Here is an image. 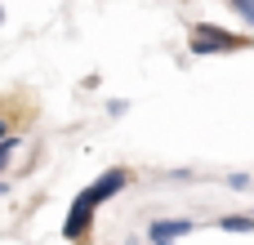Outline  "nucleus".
<instances>
[{
    "label": "nucleus",
    "mask_w": 254,
    "mask_h": 245,
    "mask_svg": "<svg viewBox=\"0 0 254 245\" xmlns=\"http://www.w3.org/2000/svg\"><path fill=\"white\" fill-rule=\"evenodd\" d=\"M254 36L246 31H232V27H219V22H192L188 31V49L196 58H214V54H237V49H250Z\"/></svg>",
    "instance_id": "f257e3e1"
},
{
    "label": "nucleus",
    "mask_w": 254,
    "mask_h": 245,
    "mask_svg": "<svg viewBox=\"0 0 254 245\" xmlns=\"http://www.w3.org/2000/svg\"><path fill=\"white\" fill-rule=\"evenodd\" d=\"M94 214H98V205L85 196V192H76V201L67 205V219H63V237L76 245L89 241V228H94Z\"/></svg>",
    "instance_id": "f03ea898"
},
{
    "label": "nucleus",
    "mask_w": 254,
    "mask_h": 245,
    "mask_svg": "<svg viewBox=\"0 0 254 245\" xmlns=\"http://www.w3.org/2000/svg\"><path fill=\"white\" fill-rule=\"evenodd\" d=\"M129 183H134V170H125V165H112V170H103V174H98L89 187H80V192H85L94 205H107V201H112V196H121Z\"/></svg>",
    "instance_id": "7ed1b4c3"
},
{
    "label": "nucleus",
    "mask_w": 254,
    "mask_h": 245,
    "mask_svg": "<svg viewBox=\"0 0 254 245\" xmlns=\"http://www.w3.org/2000/svg\"><path fill=\"white\" fill-rule=\"evenodd\" d=\"M196 232V219L179 214V219H147V245H174Z\"/></svg>",
    "instance_id": "20e7f679"
},
{
    "label": "nucleus",
    "mask_w": 254,
    "mask_h": 245,
    "mask_svg": "<svg viewBox=\"0 0 254 245\" xmlns=\"http://www.w3.org/2000/svg\"><path fill=\"white\" fill-rule=\"evenodd\" d=\"M214 223H219V232H232V237H246V232H254V210H246V214H219Z\"/></svg>",
    "instance_id": "39448f33"
},
{
    "label": "nucleus",
    "mask_w": 254,
    "mask_h": 245,
    "mask_svg": "<svg viewBox=\"0 0 254 245\" xmlns=\"http://www.w3.org/2000/svg\"><path fill=\"white\" fill-rule=\"evenodd\" d=\"M18 147H22V134H9V138H0V179L9 174V165H13V156H18Z\"/></svg>",
    "instance_id": "423d86ee"
},
{
    "label": "nucleus",
    "mask_w": 254,
    "mask_h": 245,
    "mask_svg": "<svg viewBox=\"0 0 254 245\" xmlns=\"http://www.w3.org/2000/svg\"><path fill=\"white\" fill-rule=\"evenodd\" d=\"M228 9H232V13H237V18L254 31V0H228Z\"/></svg>",
    "instance_id": "0eeeda50"
},
{
    "label": "nucleus",
    "mask_w": 254,
    "mask_h": 245,
    "mask_svg": "<svg viewBox=\"0 0 254 245\" xmlns=\"http://www.w3.org/2000/svg\"><path fill=\"white\" fill-rule=\"evenodd\" d=\"M223 183H228L232 192H254V179H250V174H246V170H237V174H228Z\"/></svg>",
    "instance_id": "6e6552de"
},
{
    "label": "nucleus",
    "mask_w": 254,
    "mask_h": 245,
    "mask_svg": "<svg viewBox=\"0 0 254 245\" xmlns=\"http://www.w3.org/2000/svg\"><path fill=\"white\" fill-rule=\"evenodd\" d=\"M103 112H107V116H125V112H129V98H107Z\"/></svg>",
    "instance_id": "1a4fd4ad"
},
{
    "label": "nucleus",
    "mask_w": 254,
    "mask_h": 245,
    "mask_svg": "<svg viewBox=\"0 0 254 245\" xmlns=\"http://www.w3.org/2000/svg\"><path fill=\"white\" fill-rule=\"evenodd\" d=\"M165 179H170V183H192L196 170H165Z\"/></svg>",
    "instance_id": "9d476101"
},
{
    "label": "nucleus",
    "mask_w": 254,
    "mask_h": 245,
    "mask_svg": "<svg viewBox=\"0 0 254 245\" xmlns=\"http://www.w3.org/2000/svg\"><path fill=\"white\" fill-rule=\"evenodd\" d=\"M13 134V121H9V112H0V138H9Z\"/></svg>",
    "instance_id": "9b49d317"
},
{
    "label": "nucleus",
    "mask_w": 254,
    "mask_h": 245,
    "mask_svg": "<svg viewBox=\"0 0 254 245\" xmlns=\"http://www.w3.org/2000/svg\"><path fill=\"white\" fill-rule=\"evenodd\" d=\"M125 245H143V237H134V232H129V237H125Z\"/></svg>",
    "instance_id": "f8f14e48"
},
{
    "label": "nucleus",
    "mask_w": 254,
    "mask_h": 245,
    "mask_svg": "<svg viewBox=\"0 0 254 245\" xmlns=\"http://www.w3.org/2000/svg\"><path fill=\"white\" fill-rule=\"evenodd\" d=\"M4 192H9V183H4V179H0V196H4Z\"/></svg>",
    "instance_id": "ddd939ff"
},
{
    "label": "nucleus",
    "mask_w": 254,
    "mask_h": 245,
    "mask_svg": "<svg viewBox=\"0 0 254 245\" xmlns=\"http://www.w3.org/2000/svg\"><path fill=\"white\" fill-rule=\"evenodd\" d=\"M0 27H4V4H0Z\"/></svg>",
    "instance_id": "4468645a"
}]
</instances>
